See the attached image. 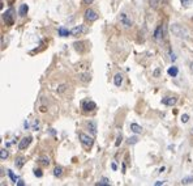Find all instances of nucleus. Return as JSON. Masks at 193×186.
I'll use <instances>...</instances> for the list:
<instances>
[{
    "label": "nucleus",
    "mask_w": 193,
    "mask_h": 186,
    "mask_svg": "<svg viewBox=\"0 0 193 186\" xmlns=\"http://www.w3.org/2000/svg\"><path fill=\"white\" fill-rule=\"evenodd\" d=\"M170 30L174 35H176V37H179V38H183V39L189 38V32H188V29L184 28V26L180 25V24H172L170 26Z\"/></svg>",
    "instance_id": "obj_1"
},
{
    "label": "nucleus",
    "mask_w": 193,
    "mask_h": 186,
    "mask_svg": "<svg viewBox=\"0 0 193 186\" xmlns=\"http://www.w3.org/2000/svg\"><path fill=\"white\" fill-rule=\"evenodd\" d=\"M3 21L8 26H12L15 24V9H13V8H8V9L3 13Z\"/></svg>",
    "instance_id": "obj_2"
},
{
    "label": "nucleus",
    "mask_w": 193,
    "mask_h": 186,
    "mask_svg": "<svg viewBox=\"0 0 193 186\" xmlns=\"http://www.w3.org/2000/svg\"><path fill=\"white\" fill-rule=\"evenodd\" d=\"M78 138H80L81 144L84 145L85 148H91V147H93V144H94V139L91 138V136L84 134V132H80V134H78Z\"/></svg>",
    "instance_id": "obj_3"
},
{
    "label": "nucleus",
    "mask_w": 193,
    "mask_h": 186,
    "mask_svg": "<svg viewBox=\"0 0 193 186\" xmlns=\"http://www.w3.org/2000/svg\"><path fill=\"white\" fill-rule=\"evenodd\" d=\"M119 21H120V24H121V25H124V26H125V28H132V25H133V21L130 20V17L127 15L125 12H121V13H120Z\"/></svg>",
    "instance_id": "obj_4"
},
{
    "label": "nucleus",
    "mask_w": 193,
    "mask_h": 186,
    "mask_svg": "<svg viewBox=\"0 0 193 186\" xmlns=\"http://www.w3.org/2000/svg\"><path fill=\"white\" fill-rule=\"evenodd\" d=\"M84 17H85V20L86 21H89V23H93V21H96L98 20V13H96L95 11H93L91 8H87V9L85 11V15H84Z\"/></svg>",
    "instance_id": "obj_5"
},
{
    "label": "nucleus",
    "mask_w": 193,
    "mask_h": 186,
    "mask_svg": "<svg viewBox=\"0 0 193 186\" xmlns=\"http://www.w3.org/2000/svg\"><path fill=\"white\" fill-rule=\"evenodd\" d=\"M96 109V104L94 102V101H91V100H86L82 102V110L84 112H93V110Z\"/></svg>",
    "instance_id": "obj_6"
},
{
    "label": "nucleus",
    "mask_w": 193,
    "mask_h": 186,
    "mask_svg": "<svg viewBox=\"0 0 193 186\" xmlns=\"http://www.w3.org/2000/svg\"><path fill=\"white\" fill-rule=\"evenodd\" d=\"M32 140H33L32 136H25V138H22L20 140V143H19V149H20V151L26 149L30 145V143H32Z\"/></svg>",
    "instance_id": "obj_7"
},
{
    "label": "nucleus",
    "mask_w": 193,
    "mask_h": 186,
    "mask_svg": "<svg viewBox=\"0 0 193 186\" xmlns=\"http://www.w3.org/2000/svg\"><path fill=\"white\" fill-rule=\"evenodd\" d=\"M84 45H86L85 42L78 41V42H74L73 43V47H74V50H76L78 54H84V52L87 50V46H84Z\"/></svg>",
    "instance_id": "obj_8"
},
{
    "label": "nucleus",
    "mask_w": 193,
    "mask_h": 186,
    "mask_svg": "<svg viewBox=\"0 0 193 186\" xmlns=\"http://www.w3.org/2000/svg\"><path fill=\"white\" fill-rule=\"evenodd\" d=\"M176 102H178L176 97L167 96V97H164V98H162V104L166 105V106H174V105H176Z\"/></svg>",
    "instance_id": "obj_9"
},
{
    "label": "nucleus",
    "mask_w": 193,
    "mask_h": 186,
    "mask_svg": "<svg viewBox=\"0 0 193 186\" xmlns=\"http://www.w3.org/2000/svg\"><path fill=\"white\" fill-rule=\"evenodd\" d=\"M78 80L82 83H90L91 75L89 72H81V73H78Z\"/></svg>",
    "instance_id": "obj_10"
},
{
    "label": "nucleus",
    "mask_w": 193,
    "mask_h": 186,
    "mask_svg": "<svg viewBox=\"0 0 193 186\" xmlns=\"http://www.w3.org/2000/svg\"><path fill=\"white\" fill-rule=\"evenodd\" d=\"M153 35H154V39H157V41L163 37V25H158L157 29L154 30V34H153Z\"/></svg>",
    "instance_id": "obj_11"
},
{
    "label": "nucleus",
    "mask_w": 193,
    "mask_h": 186,
    "mask_svg": "<svg viewBox=\"0 0 193 186\" xmlns=\"http://www.w3.org/2000/svg\"><path fill=\"white\" fill-rule=\"evenodd\" d=\"M71 32H72L73 37H78V35H81L82 32H84V25H77V26H74Z\"/></svg>",
    "instance_id": "obj_12"
},
{
    "label": "nucleus",
    "mask_w": 193,
    "mask_h": 186,
    "mask_svg": "<svg viewBox=\"0 0 193 186\" xmlns=\"http://www.w3.org/2000/svg\"><path fill=\"white\" fill-rule=\"evenodd\" d=\"M28 11H29V5H28V4H21L20 8H19V15L21 17H25L26 15H28Z\"/></svg>",
    "instance_id": "obj_13"
},
{
    "label": "nucleus",
    "mask_w": 193,
    "mask_h": 186,
    "mask_svg": "<svg viewBox=\"0 0 193 186\" xmlns=\"http://www.w3.org/2000/svg\"><path fill=\"white\" fill-rule=\"evenodd\" d=\"M86 126H87V130H89L93 135L96 134V123L94 121H89V122L86 123Z\"/></svg>",
    "instance_id": "obj_14"
},
{
    "label": "nucleus",
    "mask_w": 193,
    "mask_h": 186,
    "mask_svg": "<svg viewBox=\"0 0 193 186\" xmlns=\"http://www.w3.org/2000/svg\"><path fill=\"white\" fill-rule=\"evenodd\" d=\"M142 130H144V128L140 126V125H137V123H130V131L134 132L136 135H137V134H141Z\"/></svg>",
    "instance_id": "obj_15"
},
{
    "label": "nucleus",
    "mask_w": 193,
    "mask_h": 186,
    "mask_svg": "<svg viewBox=\"0 0 193 186\" xmlns=\"http://www.w3.org/2000/svg\"><path fill=\"white\" fill-rule=\"evenodd\" d=\"M58 33H59L60 37H68V35H72L71 30L65 29V28H63V26H60V28L58 29Z\"/></svg>",
    "instance_id": "obj_16"
},
{
    "label": "nucleus",
    "mask_w": 193,
    "mask_h": 186,
    "mask_svg": "<svg viewBox=\"0 0 193 186\" xmlns=\"http://www.w3.org/2000/svg\"><path fill=\"white\" fill-rule=\"evenodd\" d=\"M113 84H115L116 87H120L123 84V75L121 73H116L115 76H113Z\"/></svg>",
    "instance_id": "obj_17"
},
{
    "label": "nucleus",
    "mask_w": 193,
    "mask_h": 186,
    "mask_svg": "<svg viewBox=\"0 0 193 186\" xmlns=\"http://www.w3.org/2000/svg\"><path fill=\"white\" fill-rule=\"evenodd\" d=\"M167 73L170 75V76H172V77H176L178 73H179V68L175 67V66H172V67H170V68L167 70Z\"/></svg>",
    "instance_id": "obj_18"
},
{
    "label": "nucleus",
    "mask_w": 193,
    "mask_h": 186,
    "mask_svg": "<svg viewBox=\"0 0 193 186\" xmlns=\"http://www.w3.org/2000/svg\"><path fill=\"white\" fill-rule=\"evenodd\" d=\"M39 163H41L42 164V165L43 166H48V165H50V159H48L47 156H41V157H39V160H38Z\"/></svg>",
    "instance_id": "obj_19"
},
{
    "label": "nucleus",
    "mask_w": 193,
    "mask_h": 186,
    "mask_svg": "<svg viewBox=\"0 0 193 186\" xmlns=\"http://www.w3.org/2000/svg\"><path fill=\"white\" fill-rule=\"evenodd\" d=\"M161 3H162V0H149V5H150L153 9H157V8L161 5Z\"/></svg>",
    "instance_id": "obj_20"
},
{
    "label": "nucleus",
    "mask_w": 193,
    "mask_h": 186,
    "mask_svg": "<svg viewBox=\"0 0 193 186\" xmlns=\"http://www.w3.org/2000/svg\"><path fill=\"white\" fill-rule=\"evenodd\" d=\"M15 164H16V166H17V168H22V166H24V164H25V157H24V156L17 157Z\"/></svg>",
    "instance_id": "obj_21"
},
{
    "label": "nucleus",
    "mask_w": 193,
    "mask_h": 186,
    "mask_svg": "<svg viewBox=\"0 0 193 186\" xmlns=\"http://www.w3.org/2000/svg\"><path fill=\"white\" fill-rule=\"evenodd\" d=\"M95 185H96V186H108V185H110V180L106 178V177H103V178H102V180H99Z\"/></svg>",
    "instance_id": "obj_22"
},
{
    "label": "nucleus",
    "mask_w": 193,
    "mask_h": 186,
    "mask_svg": "<svg viewBox=\"0 0 193 186\" xmlns=\"http://www.w3.org/2000/svg\"><path fill=\"white\" fill-rule=\"evenodd\" d=\"M189 184H193V176L184 177V178L181 180V185H189Z\"/></svg>",
    "instance_id": "obj_23"
},
{
    "label": "nucleus",
    "mask_w": 193,
    "mask_h": 186,
    "mask_svg": "<svg viewBox=\"0 0 193 186\" xmlns=\"http://www.w3.org/2000/svg\"><path fill=\"white\" fill-rule=\"evenodd\" d=\"M8 176H9V178L12 180V182H13V184H17V181H19V177L15 176V173H13L11 169L8 170Z\"/></svg>",
    "instance_id": "obj_24"
},
{
    "label": "nucleus",
    "mask_w": 193,
    "mask_h": 186,
    "mask_svg": "<svg viewBox=\"0 0 193 186\" xmlns=\"http://www.w3.org/2000/svg\"><path fill=\"white\" fill-rule=\"evenodd\" d=\"M61 174H63V168L61 166H56L54 169V176L55 177H60Z\"/></svg>",
    "instance_id": "obj_25"
},
{
    "label": "nucleus",
    "mask_w": 193,
    "mask_h": 186,
    "mask_svg": "<svg viewBox=\"0 0 193 186\" xmlns=\"http://www.w3.org/2000/svg\"><path fill=\"white\" fill-rule=\"evenodd\" d=\"M8 156H9V153H8L7 149H2V151H0V159H2L3 161L5 160V159H7Z\"/></svg>",
    "instance_id": "obj_26"
},
{
    "label": "nucleus",
    "mask_w": 193,
    "mask_h": 186,
    "mask_svg": "<svg viewBox=\"0 0 193 186\" xmlns=\"http://www.w3.org/2000/svg\"><path fill=\"white\" fill-rule=\"evenodd\" d=\"M137 141H138V138H137V136H132V138H129V139H128V144H129V145H130V144H136Z\"/></svg>",
    "instance_id": "obj_27"
},
{
    "label": "nucleus",
    "mask_w": 193,
    "mask_h": 186,
    "mask_svg": "<svg viewBox=\"0 0 193 186\" xmlns=\"http://www.w3.org/2000/svg\"><path fill=\"white\" fill-rule=\"evenodd\" d=\"M34 176H36V177H38V178H41V177L43 176L42 170H41V169H34Z\"/></svg>",
    "instance_id": "obj_28"
},
{
    "label": "nucleus",
    "mask_w": 193,
    "mask_h": 186,
    "mask_svg": "<svg viewBox=\"0 0 193 186\" xmlns=\"http://www.w3.org/2000/svg\"><path fill=\"white\" fill-rule=\"evenodd\" d=\"M65 89H67V85H65V84H61V85H59V88H58V93H63Z\"/></svg>",
    "instance_id": "obj_29"
},
{
    "label": "nucleus",
    "mask_w": 193,
    "mask_h": 186,
    "mask_svg": "<svg viewBox=\"0 0 193 186\" xmlns=\"http://www.w3.org/2000/svg\"><path fill=\"white\" fill-rule=\"evenodd\" d=\"M188 121H189V116H188V114H183V116H181V122L187 123Z\"/></svg>",
    "instance_id": "obj_30"
},
{
    "label": "nucleus",
    "mask_w": 193,
    "mask_h": 186,
    "mask_svg": "<svg viewBox=\"0 0 193 186\" xmlns=\"http://www.w3.org/2000/svg\"><path fill=\"white\" fill-rule=\"evenodd\" d=\"M180 2H181L183 5H185V7H188V5H191V4H192V0H180Z\"/></svg>",
    "instance_id": "obj_31"
},
{
    "label": "nucleus",
    "mask_w": 193,
    "mask_h": 186,
    "mask_svg": "<svg viewBox=\"0 0 193 186\" xmlns=\"http://www.w3.org/2000/svg\"><path fill=\"white\" fill-rule=\"evenodd\" d=\"M121 140H123V136H121V135H119V136H117V139H116V143H115L116 147H119V145H120Z\"/></svg>",
    "instance_id": "obj_32"
},
{
    "label": "nucleus",
    "mask_w": 193,
    "mask_h": 186,
    "mask_svg": "<svg viewBox=\"0 0 193 186\" xmlns=\"http://www.w3.org/2000/svg\"><path fill=\"white\" fill-rule=\"evenodd\" d=\"M93 2H94V0H82V3H84V4H87V5H89V4H91Z\"/></svg>",
    "instance_id": "obj_33"
},
{
    "label": "nucleus",
    "mask_w": 193,
    "mask_h": 186,
    "mask_svg": "<svg viewBox=\"0 0 193 186\" xmlns=\"http://www.w3.org/2000/svg\"><path fill=\"white\" fill-rule=\"evenodd\" d=\"M159 73H161V70H159V68H157V70H155V72H154V76L158 77V76H159Z\"/></svg>",
    "instance_id": "obj_34"
},
{
    "label": "nucleus",
    "mask_w": 193,
    "mask_h": 186,
    "mask_svg": "<svg viewBox=\"0 0 193 186\" xmlns=\"http://www.w3.org/2000/svg\"><path fill=\"white\" fill-rule=\"evenodd\" d=\"M170 55H171V60H172V62H175V60H176V56H175V54H174V52H170Z\"/></svg>",
    "instance_id": "obj_35"
},
{
    "label": "nucleus",
    "mask_w": 193,
    "mask_h": 186,
    "mask_svg": "<svg viewBox=\"0 0 193 186\" xmlns=\"http://www.w3.org/2000/svg\"><path fill=\"white\" fill-rule=\"evenodd\" d=\"M17 185H19V186H24V185H25V182H24L22 180H19V181H17Z\"/></svg>",
    "instance_id": "obj_36"
},
{
    "label": "nucleus",
    "mask_w": 193,
    "mask_h": 186,
    "mask_svg": "<svg viewBox=\"0 0 193 186\" xmlns=\"http://www.w3.org/2000/svg\"><path fill=\"white\" fill-rule=\"evenodd\" d=\"M163 184H164L163 181H157V182H155L154 185H155V186H161V185H163Z\"/></svg>",
    "instance_id": "obj_37"
},
{
    "label": "nucleus",
    "mask_w": 193,
    "mask_h": 186,
    "mask_svg": "<svg viewBox=\"0 0 193 186\" xmlns=\"http://www.w3.org/2000/svg\"><path fill=\"white\" fill-rule=\"evenodd\" d=\"M125 169H127V165H125V164H123V169H121L123 173H125Z\"/></svg>",
    "instance_id": "obj_38"
},
{
    "label": "nucleus",
    "mask_w": 193,
    "mask_h": 186,
    "mask_svg": "<svg viewBox=\"0 0 193 186\" xmlns=\"http://www.w3.org/2000/svg\"><path fill=\"white\" fill-rule=\"evenodd\" d=\"M111 166H112V169H113V170H116V169H117V166H116V164H113V163H112V165H111Z\"/></svg>",
    "instance_id": "obj_39"
},
{
    "label": "nucleus",
    "mask_w": 193,
    "mask_h": 186,
    "mask_svg": "<svg viewBox=\"0 0 193 186\" xmlns=\"http://www.w3.org/2000/svg\"><path fill=\"white\" fill-rule=\"evenodd\" d=\"M41 112H42V113L46 112V108H45V106H42V108H41Z\"/></svg>",
    "instance_id": "obj_40"
},
{
    "label": "nucleus",
    "mask_w": 193,
    "mask_h": 186,
    "mask_svg": "<svg viewBox=\"0 0 193 186\" xmlns=\"http://www.w3.org/2000/svg\"><path fill=\"white\" fill-rule=\"evenodd\" d=\"M191 71H192V72H193V62H192V63H191Z\"/></svg>",
    "instance_id": "obj_41"
},
{
    "label": "nucleus",
    "mask_w": 193,
    "mask_h": 186,
    "mask_svg": "<svg viewBox=\"0 0 193 186\" xmlns=\"http://www.w3.org/2000/svg\"><path fill=\"white\" fill-rule=\"evenodd\" d=\"M191 132H192V134H193V127H192V130H191Z\"/></svg>",
    "instance_id": "obj_42"
}]
</instances>
